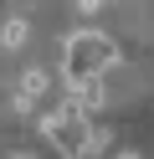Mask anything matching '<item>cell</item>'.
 Returning a JSON list of instances; mask_svg holds the SVG:
<instances>
[{
  "instance_id": "1",
  "label": "cell",
  "mask_w": 154,
  "mask_h": 159,
  "mask_svg": "<svg viewBox=\"0 0 154 159\" xmlns=\"http://www.w3.org/2000/svg\"><path fill=\"white\" fill-rule=\"evenodd\" d=\"M113 62H118V46H113L108 36L77 31V36H67V52H62V77H67V82H92V77H103Z\"/></svg>"
},
{
  "instance_id": "2",
  "label": "cell",
  "mask_w": 154,
  "mask_h": 159,
  "mask_svg": "<svg viewBox=\"0 0 154 159\" xmlns=\"http://www.w3.org/2000/svg\"><path fill=\"white\" fill-rule=\"evenodd\" d=\"M41 134L51 139V149H57L62 159H87V139H92L87 118H72L67 108H57V113L41 118Z\"/></svg>"
},
{
  "instance_id": "3",
  "label": "cell",
  "mask_w": 154,
  "mask_h": 159,
  "mask_svg": "<svg viewBox=\"0 0 154 159\" xmlns=\"http://www.w3.org/2000/svg\"><path fill=\"white\" fill-rule=\"evenodd\" d=\"M26 36H31V26L21 21V16H10V21L0 26V46H10V52H16V46H26Z\"/></svg>"
},
{
  "instance_id": "4",
  "label": "cell",
  "mask_w": 154,
  "mask_h": 159,
  "mask_svg": "<svg viewBox=\"0 0 154 159\" xmlns=\"http://www.w3.org/2000/svg\"><path fill=\"white\" fill-rule=\"evenodd\" d=\"M113 159H139V154H133V149H123V154H113Z\"/></svg>"
},
{
  "instance_id": "5",
  "label": "cell",
  "mask_w": 154,
  "mask_h": 159,
  "mask_svg": "<svg viewBox=\"0 0 154 159\" xmlns=\"http://www.w3.org/2000/svg\"><path fill=\"white\" fill-rule=\"evenodd\" d=\"M10 159H31V154H10Z\"/></svg>"
}]
</instances>
